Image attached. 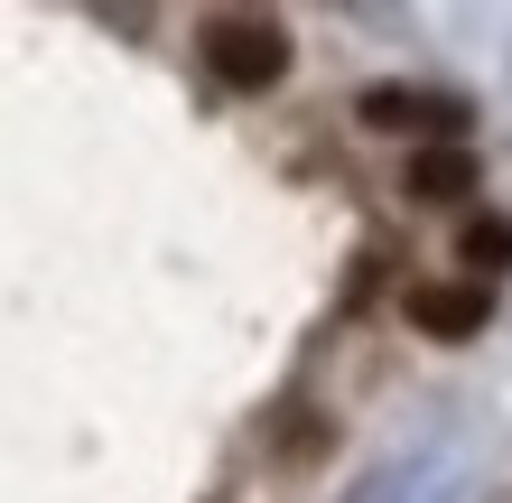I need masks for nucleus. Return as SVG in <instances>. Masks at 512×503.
Wrapping results in <instances>:
<instances>
[{
    "mask_svg": "<svg viewBox=\"0 0 512 503\" xmlns=\"http://www.w3.org/2000/svg\"><path fill=\"white\" fill-rule=\"evenodd\" d=\"M205 66H215V84H233V94H270V84L289 75V28L261 19V10H215L205 19Z\"/></svg>",
    "mask_w": 512,
    "mask_h": 503,
    "instance_id": "f257e3e1",
    "label": "nucleus"
},
{
    "mask_svg": "<svg viewBox=\"0 0 512 503\" xmlns=\"http://www.w3.org/2000/svg\"><path fill=\"white\" fill-rule=\"evenodd\" d=\"M485 317H494V299H485L475 280H419V289H410V327H419V336H438V345L475 336Z\"/></svg>",
    "mask_w": 512,
    "mask_h": 503,
    "instance_id": "f03ea898",
    "label": "nucleus"
},
{
    "mask_svg": "<svg viewBox=\"0 0 512 503\" xmlns=\"http://www.w3.org/2000/svg\"><path fill=\"white\" fill-rule=\"evenodd\" d=\"M475 187H485V168H475V150H457V140H429V150L401 168V196L410 205H466Z\"/></svg>",
    "mask_w": 512,
    "mask_h": 503,
    "instance_id": "7ed1b4c3",
    "label": "nucleus"
},
{
    "mask_svg": "<svg viewBox=\"0 0 512 503\" xmlns=\"http://www.w3.org/2000/svg\"><path fill=\"white\" fill-rule=\"evenodd\" d=\"M354 122H364V131H457L466 112L438 103V94H410V84H373V94L354 103Z\"/></svg>",
    "mask_w": 512,
    "mask_h": 503,
    "instance_id": "20e7f679",
    "label": "nucleus"
},
{
    "mask_svg": "<svg viewBox=\"0 0 512 503\" xmlns=\"http://www.w3.org/2000/svg\"><path fill=\"white\" fill-rule=\"evenodd\" d=\"M457 252H466V271H503V261H512V224L503 215H475L457 233Z\"/></svg>",
    "mask_w": 512,
    "mask_h": 503,
    "instance_id": "39448f33",
    "label": "nucleus"
}]
</instances>
